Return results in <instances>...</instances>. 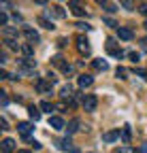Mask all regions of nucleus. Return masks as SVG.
I'll list each match as a JSON object with an SVG mask.
<instances>
[{"label": "nucleus", "instance_id": "obj_37", "mask_svg": "<svg viewBox=\"0 0 147 153\" xmlns=\"http://www.w3.org/2000/svg\"><path fill=\"white\" fill-rule=\"evenodd\" d=\"M96 2H98V4H102V7H104V4H107V0H96Z\"/></svg>", "mask_w": 147, "mask_h": 153}, {"label": "nucleus", "instance_id": "obj_24", "mask_svg": "<svg viewBox=\"0 0 147 153\" xmlns=\"http://www.w3.org/2000/svg\"><path fill=\"white\" fill-rule=\"evenodd\" d=\"M117 76L119 79H128V70L126 68H117Z\"/></svg>", "mask_w": 147, "mask_h": 153}, {"label": "nucleus", "instance_id": "obj_40", "mask_svg": "<svg viewBox=\"0 0 147 153\" xmlns=\"http://www.w3.org/2000/svg\"><path fill=\"white\" fill-rule=\"evenodd\" d=\"M145 28H147V22H145Z\"/></svg>", "mask_w": 147, "mask_h": 153}, {"label": "nucleus", "instance_id": "obj_30", "mask_svg": "<svg viewBox=\"0 0 147 153\" xmlns=\"http://www.w3.org/2000/svg\"><path fill=\"white\" fill-rule=\"evenodd\" d=\"M137 74H139V76H143V79L147 81V70H141V68H137Z\"/></svg>", "mask_w": 147, "mask_h": 153}, {"label": "nucleus", "instance_id": "obj_33", "mask_svg": "<svg viewBox=\"0 0 147 153\" xmlns=\"http://www.w3.org/2000/svg\"><path fill=\"white\" fill-rule=\"evenodd\" d=\"M0 2H2V11H7V7L11 4V0H0Z\"/></svg>", "mask_w": 147, "mask_h": 153}, {"label": "nucleus", "instance_id": "obj_6", "mask_svg": "<svg viewBox=\"0 0 147 153\" xmlns=\"http://www.w3.org/2000/svg\"><path fill=\"white\" fill-rule=\"evenodd\" d=\"M17 130H19V134H22L24 138H28V136H30V132H32V123L22 121V123H17Z\"/></svg>", "mask_w": 147, "mask_h": 153}, {"label": "nucleus", "instance_id": "obj_1", "mask_svg": "<svg viewBox=\"0 0 147 153\" xmlns=\"http://www.w3.org/2000/svg\"><path fill=\"white\" fill-rule=\"evenodd\" d=\"M107 51L109 53H111L113 57H124V51L115 45V41H113V38H109V41H107Z\"/></svg>", "mask_w": 147, "mask_h": 153}, {"label": "nucleus", "instance_id": "obj_39", "mask_svg": "<svg viewBox=\"0 0 147 153\" xmlns=\"http://www.w3.org/2000/svg\"><path fill=\"white\" fill-rule=\"evenodd\" d=\"M17 153H30V151H17Z\"/></svg>", "mask_w": 147, "mask_h": 153}, {"label": "nucleus", "instance_id": "obj_16", "mask_svg": "<svg viewBox=\"0 0 147 153\" xmlns=\"http://www.w3.org/2000/svg\"><path fill=\"white\" fill-rule=\"evenodd\" d=\"M28 113H30V119H34V121H39V119H41V111L36 108V106H30Z\"/></svg>", "mask_w": 147, "mask_h": 153}, {"label": "nucleus", "instance_id": "obj_38", "mask_svg": "<svg viewBox=\"0 0 147 153\" xmlns=\"http://www.w3.org/2000/svg\"><path fill=\"white\" fill-rule=\"evenodd\" d=\"M141 153H147V145H145V147H143V149H141Z\"/></svg>", "mask_w": 147, "mask_h": 153}, {"label": "nucleus", "instance_id": "obj_10", "mask_svg": "<svg viewBox=\"0 0 147 153\" xmlns=\"http://www.w3.org/2000/svg\"><path fill=\"white\" fill-rule=\"evenodd\" d=\"M2 36H4V38H15V41H17V28L4 26V28H2Z\"/></svg>", "mask_w": 147, "mask_h": 153}, {"label": "nucleus", "instance_id": "obj_21", "mask_svg": "<svg viewBox=\"0 0 147 153\" xmlns=\"http://www.w3.org/2000/svg\"><path fill=\"white\" fill-rule=\"evenodd\" d=\"M70 96H72V87L70 85H64L62 87V98H70Z\"/></svg>", "mask_w": 147, "mask_h": 153}, {"label": "nucleus", "instance_id": "obj_32", "mask_svg": "<svg viewBox=\"0 0 147 153\" xmlns=\"http://www.w3.org/2000/svg\"><path fill=\"white\" fill-rule=\"evenodd\" d=\"M68 2H70V7H72V9H75V7H81L79 0H68Z\"/></svg>", "mask_w": 147, "mask_h": 153}, {"label": "nucleus", "instance_id": "obj_27", "mask_svg": "<svg viewBox=\"0 0 147 153\" xmlns=\"http://www.w3.org/2000/svg\"><path fill=\"white\" fill-rule=\"evenodd\" d=\"M104 9H107V13H115V11H117V7H115V4H111V2H107V4H104Z\"/></svg>", "mask_w": 147, "mask_h": 153}, {"label": "nucleus", "instance_id": "obj_35", "mask_svg": "<svg viewBox=\"0 0 147 153\" xmlns=\"http://www.w3.org/2000/svg\"><path fill=\"white\" fill-rule=\"evenodd\" d=\"M139 11H141L143 15H147V4H141V7H139Z\"/></svg>", "mask_w": 147, "mask_h": 153}, {"label": "nucleus", "instance_id": "obj_23", "mask_svg": "<svg viewBox=\"0 0 147 153\" xmlns=\"http://www.w3.org/2000/svg\"><path fill=\"white\" fill-rule=\"evenodd\" d=\"M72 13H75L77 17H85V15H87V13H85V11L81 9V7H75V9H72Z\"/></svg>", "mask_w": 147, "mask_h": 153}, {"label": "nucleus", "instance_id": "obj_28", "mask_svg": "<svg viewBox=\"0 0 147 153\" xmlns=\"http://www.w3.org/2000/svg\"><path fill=\"white\" fill-rule=\"evenodd\" d=\"M22 53L30 55V53H32V45H22Z\"/></svg>", "mask_w": 147, "mask_h": 153}, {"label": "nucleus", "instance_id": "obj_12", "mask_svg": "<svg viewBox=\"0 0 147 153\" xmlns=\"http://www.w3.org/2000/svg\"><path fill=\"white\" fill-rule=\"evenodd\" d=\"M47 15H51V17H60V19H64V17H66V13H64L60 7H53V9H49V11H47Z\"/></svg>", "mask_w": 147, "mask_h": 153}, {"label": "nucleus", "instance_id": "obj_11", "mask_svg": "<svg viewBox=\"0 0 147 153\" xmlns=\"http://www.w3.org/2000/svg\"><path fill=\"white\" fill-rule=\"evenodd\" d=\"M0 145H2V153H11V151L15 149V140H13V138H4Z\"/></svg>", "mask_w": 147, "mask_h": 153}, {"label": "nucleus", "instance_id": "obj_31", "mask_svg": "<svg viewBox=\"0 0 147 153\" xmlns=\"http://www.w3.org/2000/svg\"><path fill=\"white\" fill-rule=\"evenodd\" d=\"M0 126H2V130H9V123H7V119H4V117L0 119Z\"/></svg>", "mask_w": 147, "mask_h": 153}, {"label": "nucleus", "instance_id": "obj_36", "mask_svg": "<svg viewBox=\"0 0 147 153\" xmlns=\"http://www.w3.org/2000/svg\"><path fill=\"white\" fill-rule=\"evenodd\" d=\"M36 4H47V0H34Z\"/></svg>", "mask_w": 147, "mask_h": 153}, {"label": "nucleus", "instance_id": "obj_9", "mask_svg": "<svg viewBox=\"0 0 147 153\" xmlns=\"http://www.w3.org/2000/svg\"><path fill=\"white\" fill-rule=\"evenodd\" d=\"M49 126H51L53 130H62V128H64V119L58 117V115H53V117L49 119Z\"/></svg>", "mask_w": 147, "mask_h": 153}, {"label": "nucleus", "instance_id": "obj_15", "mask_svg": "<svg viewBox=\"0 0 147 153\" xmlns=\"http://www.w3.org/2000/svg\"><path fill=\"white\" fill-rule=\"evenodd\" d=\"M92 66H94L96 70H102V72H104V70L109 68V64H107L104 60H94V62H92Z\"/></svg>", "mask_w": 147, "mask_h": 153}, {"label": "nucleus", "instance_id": "obj_29", "mask_svg": "<svg viewBox=\"0 0 147 153\" xmlns=\"http://www.w3.org/2000/svg\"><path fill=\"white\" fill-rule=\"evenodd\" d=\"M104 24H107V26H111V28H117V24L113 22L111 17H104Z\"/></svg>", "mask_w": 147, "mask_h": 153}, {"label": "nucleus", "instance_id": "obj_26", "mask_svg": "<svg viewBox=\"0 0 147 153\" xmlns=\"http://www.w3.org/2000/svg\"><path fill=\"white\" fill-rule=\"evenodd\" d=\"M128 57H130L132 62H139V60H141V55H139L137 51H130V53H128Z\"/></svg>", "mask_w": 147, "mask_h": 153}, {"label": "nucleus", "instance_id": "obj_5", "mask_svg": "<svg viewBox=\"0 0 147 153\" xmlns=\"http://www.w3.org/2000/svg\"><path fill=\"white\" fill-rule=\"evenodd\" d=\"M117 36L122 38V41H132L134 38V32L130 28H117Z\"/></svg>", "mask_w": 147, "mask_h": 153}, {"label": "nucleus", "instance_id": "obj_13", "mask_svg": "<svg viewBox=\"0 0 147 153\" xmlns=\"http://www.w3.org/2000/svg\"><path fill=\"white\" fill-rule=\"evenodd\" d=\"M36 89H39L41 94H47V91H51V83H47V81H39V83H36Z\"/></svg>", "mask_w": 147, "mask_h": 153}, {"label": "nucleus", "instance_id": "obj_22", "mask_svg": "<svg viewBox=\"0 0 147 153\" xmlns=\"http://www.w3.org/2000/svg\"><path fill=\"white\" fill-rule=\"evenodd\" d=\"M117 153H137V151H134V147H130V145H124V147L117 149Z\"/></svg>", "mask_w": 147, "mask_h": 153}, {"label": "nucleus", "instance_id": "obj_14", "mask_svg": "<svg viewBox=\"0 0 147 153\" xmlns=\"http://www.w3.org/2000/svg\"><path fill=\"white\" fill-rule=\"evenodd\" d=\"M117 136H119V132H104V134H102V140H104V143H113Z\"/></svg>", "mask_w": 147, "mask_h": 153}, {"label": "nucleus", "instance_id": "obj_25", "mask_svg": "<svg viewBox=\"0 0 147 153\" xmlns=\"http://www.w3.org/2000/svg\"><path fill=\"white\" fill-rule=\"evenodd\" d=\"M7 22H9V15H7V11H2V13H0V24L7 26Z\"/></svg>", "mask_w": 147, "mask_h": 153}, {"label": "nucleus", "instance_id": "obj_2", "mask_svg": "<svg viewBox=\"0 0 147 153\" xmlns=\"http://www.w3.org/2000/svg\"><path fill=\"white\" fill-rule=\"evenodd\" d=\"M96 104H98V98H96V96H85V98H83V108L85 111H96Z\"/></svg>", "mask_w": 147, "mask_h": 153}, {"label": "nucleus", "instance_id": "obj_18", "mask_svg": "<svg viewBox=\"0 0 147 153\" xmlns=\"http://www.w3.org/2000/svg\"><path fill=\"white\" fill-rule=\"evenodd\" d=\"M39 24H41L43 28H47V30H53V28H56V26H53V24L49 22L47 17H39Z\"/></svg>", "mask_w": 147, "mask_h": 153}, {"label": "nucleus", "instance_id": "obj_8", "mask_svg": "<svg viewBox=\"0 0 147 153\" xmlns=\"http://www.w3.org/2000/svg\"><path fill=\"white\" fill-rule=\"evenodd\" d=\"M77 83H79L81 89H85V87H90L92 83H94V79H92V74H81L79 79H77Z\"/></svg>", "mask_w": 147, "mask_h": 153}, {"label": "nucleus", "instance_id": "obj_4", "mask_svg": "<svg viewBox=\"0 0 147 153\" xmlns=\"http://www.w3.org/2000/svg\"><path fill=\"white\" fill-rule=\"evenodd\" d=\"M77 49H79L81 53H85V55L92 51V47H90V43H87V38H83V36L77 38Z\"/></svg>", "mask_w": 147, "mask_h": 153}, {"label": "nucleus", "instance_id": "obj_17", "mask_svg": "<svg viewBox=\"0 0 147 153\" xmlns=\"http://www.w3.org/2000/svg\"><path fill=\"white\" fill-rule=\"evenodd\" d=\"M39 108H41V111H45V113H51V111H53V104H51L49 100H43V102L39 104Z\"/></svg>", "mask_w": 147, "mask_h": 153}, {"label": "nucleus", "instance_id": "obj_7", "mask_svg": "<svg viewBox=\"0 0 147 153\" xmlns=\"http://www.w3.org/2000/svg\"><path fill=\"white\" fill-rule=\"evenodd\" d=\"M58 147H60V149H64V151H68V153H77V151H79V149H77L75 145H72V143L68 140V138L60 140V143H58Z\"/></svg>", "mask_w": 147, "mask_h": 153}, {"label": "nucleus", "instance_id": "obj_3", "mask_svg": "<svg viewBox=\"0 0 147 153\" xmlns=\"http://www.w3.org/2000/svg\"><path fill=\"white\" fill-rule=\"evenodd\" d=\"M24 36L28 38V43H30V45H34V43H39V41H41L39 32H36V30H32V28H24Z\"/></svg>", "mask_w": 147, "mask_h": 153}, {"label": "nucleus", "instance_id": "obj_20", "mask_svg": "<svg viewBox=\"0 0 147 153\" xmlns=\"http://www.w3.org/2000/svg\"><path fill=\"white\" fill-rule=\"evenodd\" d=\"M79 130V119H72L70 123H68V134H72V132H77Z\"/></svg>", "mask_w": 147, "mask_h": 153}, {"label": "nucleus", "instance_id": "obj_19", "mask_svg": "<svg viewBox=\"0 0 147 153\" xmlns=\"http://www.w3.org/2000/svg\"><path fill=\"white\" fill-rule=\"evenodd\" d=\"M130 136H132V134H130V128L124 126V128H122V138H124V143H130Z\"/></svg>", "mask_w": 147, "mask_h": 153}, {"label": "nucleus", "instance_id": "obj_34", "mask_svg": "<svg viewBox=\"0 0 147 153\" xmlns=\"http://www.w3.org/2000/svg\"><path fill=\"white\" fill-rule=\"evenodd\" d=\"M141 49L147 51V38H143V41H141Z\"/></svg>", "mask_w": 147, "mask_h": 153}]
</instances>
